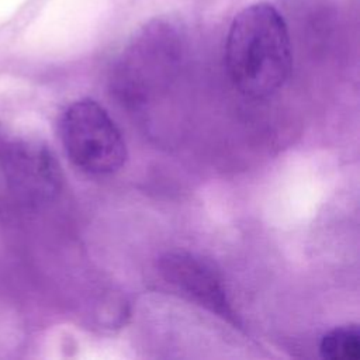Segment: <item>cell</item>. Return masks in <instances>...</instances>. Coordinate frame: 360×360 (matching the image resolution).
<instances>
[{
  "label": "cell",
  "mask_w": 360,
  "mask_h": 360,
  "mask_svg": "<svg viewBox=\"0 0 360 360\" xmlns=\"http://www.w3.org/2000/svg\"><path fill=\"white\" fill-rule=\"evenodd\" d=\"M225 65L232 84L243 96L263 98L288 80L292 51L287 24L269 3L240 10L231 22L225 44Z\"/></svg>",
  "instance_id": "cell-1"
},
{
  "label": "cell",
  "mask_w": 360,
  "mask_h": 360,
  "mask_svg": "<svg viewBox=\"0 0 360 360\" xmlns=\"http://www.w3.org/2000/svg\"><path fill=\"white\" fill-rule=\"evenodd\" d=\"M1 142H3V139H1V127H0V145H1Z\"/></svg>",
  "instance_id": "cell-7"
},
{
  "label": "cell",
  "mask_w": 360,
  "mask_h": 360,
  "mask_svg": "<svg viewBox=\"0 0 360 360\" xmlns=\"http://www.w3.org/2000/svg\"><path fill=\"white\" fill-rule=\"evenodd\" d=\"M0 160L10 187L28 202L51 200L60 188L59 163L42 142H1Z\"/></svg>",
  "instance_id": "cell-5"
},
{
  "label": "cell",
  "mask_w": 360,
  "mask_h": 360,
  "mask_svg": "<svg viewBox=\"0 0 360 360\" xmlns=\"http://www.w3.org/2000/svg\"><path fill=\"white\" fill-rule=\"evenodd\" d=\"M183 58V35L177 25L155 18L139 28L117 60L111 87L127 104H142L174 77Z\"/></svg>",
  "instance_id": "cell-2"
},
{
  "label": "cell",
  "mask_w": 360,
  "mask_h": 360,
  "mask_svg": "<svg viewBox=\"0 0 360 360\" xmlns=\"http://www.w3.org/2000/svg\"><path fill=\"white\" fill-rule=\"evenodd\" d=\"M159 273L181 298L238 325L224 280L208 260L190 252H170L160 259Z\"/></svg>",
  "instance_id": "cell-4"
},
{
  "label": "cell",
  "mask_w": 360,
  "mask_h": 360,
  "mask_svg": "<svg viewBox=\"0 0 360 360\" xmlns=\"http://www.w3.org/2000/svg\"><path fill=\"white\" fill-rule=\"evenodd\" d=\"M60 139L75 166L90 174H111L127 160L121 131L103 105L90 98L72 103L62 114Z\"/></svg>",
  "instance_id": "cell-3"
},
{
  "label": "cell",
  "mask_w": 360,
  "mask_h": 360,
  "mask_svg": "<svg viewBox=\"0 0 360 360\" xmlns=\"http://www.w3.org/2000/svg\"><path fill=\"white\" fill-rule=\"evenodd\" d=\"M319 353L326 360H359V328L354 325H347L329 330L321 339Z\"/></svg>",
  "instance_id": "cell-6"
}]
</instances>
